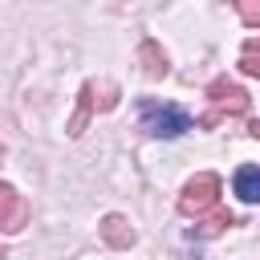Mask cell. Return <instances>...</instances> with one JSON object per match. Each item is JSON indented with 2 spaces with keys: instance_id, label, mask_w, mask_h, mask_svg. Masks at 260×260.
<instances>
[{
  "instance_id": "6da1fadb",
  "label": "cell",
  "mask_w": 260,
  "mask_h": 260,
  "mask_svg": "<svg viewBox=\"0 0 260 260\" xmlns=\"http://www.w3.org/2000/svg\"><path fill=\"white\" fill-rule=\"evenodd\" d=\"M142 130L154 138H175V134L191 130V114L171 102H142Z\"/></svg>"
},
{
  "instance_id": "7a4b0ae2",
  "label": "cell",
  "mask_w": 260,
  "mask_h": 260,
  "mask_svg": "<svg viewBox=\"0 0 260 260\" xmlns=\"http://www.w3.org/2000/svg\"><path fill=\"white\" fill-rule=\"evenodd\" d=\"M207 102H211V114H203L199 126H215L223 114H248V106H252V98L236 81H228V77H215L207 85Z\"/></svg>"
},
{
  "instance_id": "3957f363",
  "label": "cell",
  "mask_w": 260,
  "mask_h": 260,
  "mask_svg": "<svg viewBox=\"0 0 260 260\" xmlns=\"http://www.w3.org/2000/svg\"><path fill=\"white\" fill-rule=\"evenodd\" d=\"M215 203H219V175L203 171V175H195V179L183 187V195H179V215H203V211H211Z\"/></svg>"
},
{
  "instance_id": "277c9868",
  "label": "cell",
  "mask_w": 260,
  "mask_h": 260,
  "mask_svg": "<svg viewBox=\"0 0 260 260\" xmlns=\"http://www.w3.org/2000/svg\"><path fill=\"white\" fill-rule=\"evenodd\" d=\"M24 223H28V203H24V195H20L12 183H0V228H4L8 236H16Z\"/></svg>"
},
{
  "instance_id": "5b68a950",
  "label": "cell",
  "mask_w": 260,
  "mask_h": 260,
  "mask_svg": "<svg viewBox=\"0 0 260 260\" xmlns=\"http://www.w3.org/2000/svg\"><path fill=\"white\" fill-rule=\"evenodd\" d=\"M138 65H142V73H146L150 81H162V77L171 73V61H167V53H162V45H158L154 37L138 41Z\"/></svg>"
},
{
  "instance_id": "8992f818",
  "label": "cell",
  "mask_w": 260,
  "mask_h": 260,
  "mask_svg": "<svg viewBox=\"0 0 260 260\" xmlns=\"http://www.w3.org/2000/svg\"><path fill=\"white\" fill-rule=\"evenodd\" d=\"M93 89H98L93 81L81 85V93H77V110H73V118L65 122V134H69V138H81V130L89 126V118H93Z\"/></svg>"
},
{
  "instance_id": "52a82bcc",
  "label": "cell",
  "mask_w": 260,
  "mask_h": 260,
  "mask_svg": "<svg viewBox=\"0 0 260 260\" xmlns=\"http://www.w3.org/2000/svg\"><path fill=\"white\" fill-rule=\"evenodd\" d=\"M98 232H102V240H106L110 248H130V244L138 240V232L130 228V219H126V215H106Z\"/></svg>"
},
{
  "instance_id": "ba28073f",
  "label": "cell",
  "mask_w": 260,
  "mask_h": 260,
  "mask_svg": "<svg viewBox=\"0 0 260 260\" xmlns=\"http://www.w3.org/2000/svg\"><path fill=\"white\" fill-rule=\"evenodd\" d=\"M232 223H236V215H232V211H223V207H215L203 223H195V228H191V240H211V236H219V232H223V228H232Z\"/></svg>"
},
{
  "instance_id": "9c48e42d",
  "label": "cell",
  "mask_w": 260,
  "mask_h": 260,
  "mask_svg": "<svg viewBox=\"0 0 260 260\" xmlns=\"http://www.w3.org/2000/svg\"><path fill=\"white\" fill-rule=\"evenodd\" d=\"M236 195H240L244 203H256V199H260V171H256V167H240V171H236Z\"/></svg>"
},
{
  "instance_id": "30bf717a",
  "label": "cell",
  "mask_w": 260,
  "mask_h": 260,
  "mask_svg": "<svg viewBox=\"0 0 260 260\" xmlns=\"http://www.w3.org/2000/svg\"><path fill=\"white\" fill-rule=\"evenodd\" d=\"M236 12H240V20H244V24L260 28V0H236Z\"/></svg>"
},
{
  "instance_id": "8fae6325",
  "label": "cell",
  "mask_w": 260,
  "mask_h": 260,
  "mask_svg": "<svg viewBox=\"0 0 260 260\" xmlns=\"http://www.w3.org/2000/svg\"><path fill=\"white\" fill-rule=\"evenodd\" d=\"M240 73H248V77H260V57H240Z\"/></svg>"
},
{
  "instance_id": "7c38bea8",
  "label": "cell",
  "mask_w": 260,
  "mask_h": 260,
  "mask_svg": "<svg viewBox=\"0 0 260 260\" xmlns=\"http://www.w3.org/2000/svg\"><path fill=\"white\" fill-rule=\"evenodd\" d=\"M244 57H260V37H248L244 41Z\"/></svg>"
},
{
  "instance_id": "4fadbf2b",
  "label": "cell",
  "mask_w": 260,
  "mask_h": 260,
  "mask_svg": "<svg viewBox=\"0 0 260 260\" xmlns=\"http://www.w3.org/2000/svg\"><path fill=\"white\" fill-rule=\"evenodd\" d=\"M248 134H252V138H260V118H256V122H248Z\"/></svg>"
}]
</instances>
